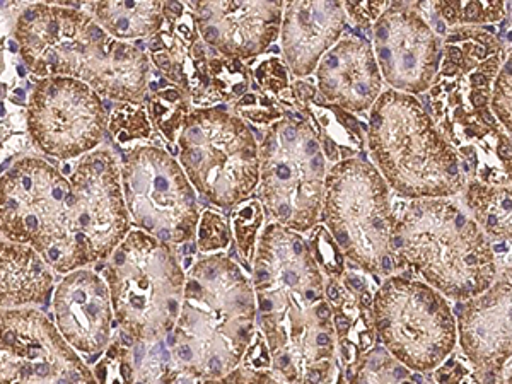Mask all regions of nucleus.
<instances>
[{
	"label": "nucleus",
	"instance_id": "27",
	"mask_svg": "<svg viewBox=\"0 0 512 384\" xmlns=\"http://www.w3.org/2000/svg\"><path fill=\"white\" fill-rule=\"evenodd\" d=\"M198 243L204 251L221 250L229 243V229L221 216L214 212H205L200 224Z\"/></svg>",
	"mask_w": 512,
	"mask_h": 384
},
{
	"label": "nucleus",
	"instance_id": "41",
	"mask_svg": "<svg viewBox=\"0 0 512 384\" xmlns=\"http://www.w3.org/2000/svg\"><path fill=\"white\" fill-rule=\"evenodd\" d=\"M246 91V84H238V86H234L233 93L234 94H243Z\"/></svg>",
	"mask_w": 512,
	"mask_h": 384
},
{
	"label": "nucleus",
	"instance_id": "34",
	"mask_svg": "<svg viewBox=\"0 0 512 384\" xmlns=\"http://www.w3.org/2000/svg\"><path fill=\"white\" fill-rule=\"evenodd\" d=\"M444 16H446V19L448 21H451L453 23L454 19H456V7L451 6V4H448V6L444 7Z\"/></svg>",
	"mask_w": 512,
	"mask_h": 384
},
{
	"label": "nucleus",
	"instance_id": "32",
	"mask_svg": "<svg viewBox=\"0 0 512 384\" xmlns=\"http://www.w3.org/2000/svg\"><path fill=\"white\" fill-rule=\"evenodd\" d=\"M335 323H337V328H338V330H340V333L349 332L350 321L347 320V316L338 315L337 320H335Z\"/></svg>",
	"mask_w": 512,
	"mask_h": 384
},
{
	"label": "nucleus",
	"instance_id": "7",
	"mask_svg": "<svg viewBox=\"0 0 512 384\" xmlns=\"http://www.w3.org/2000/svg\"><path fill=\"white\" fill-rule=\"evenodd\" d=\"M325 193L323 217L340 251L366 272H391L396 216L376 168L361 159L338 163L325 181Z\"/></svg>",
	"mask_w": 512,
	"mask_h": 384
},
{
	"label": "nucleus",
	"instance_id": "28",
	"mask_svg": "<svg viewBox=\"0 0 512 384\" xmlns=\"http://www.w3.org/2000/svg\"><path fill=\"white\" fill-rule=\"evenodd\" d=\"M511 60H507L494 91L495 113L499 115L507 128H511Z\"/></svg>",
	"mask_w": 512,
	"mask_h": 384
},
{
	"label": "nucleus",
	"instance_id": "24",
	"mask_svg": "<svg viewBox=\"0 0 512 384\" xmlns=\"http://www.w3.org/2000/svg\"><path fill=\"white\" fill-rule=\"evenodd\" d=\"M407 378L405 367L391 366L390 355L384 354L383 350H376L373 355H369L355 384H412L405 381Z\"/></svg>",
	"mask_w": 512,
	"mask_h": 384
},
{
	"label": "nucleus",
	"instance_id": "15",
	"mask_svg": "<svg viewBox=\"0 0 512 384\" xmlns=\"http://www.w3.org/2000/svg\"><path fill=\"white\" fill-rule=\"evenodd\" d=\"M384 9L374 30L384 79L398 91L422 93L436 81L439 40L414 7L395 2Z\"/></svg>",
	"mask_w": 512,
	"mask_h": 384
},
{
	"label": "nucleus",
	"instance_id": "16",
	"mask_svg": "<svg viewBox=\"0 0 512 384\" xmlns=\"http://www.w3.org/2000/svg\"><path fill=\"white\" fill-rule=\"evenodd\" d=\"M53 316L60 335L77 352L101 354L110 344V291L91 270L81 268L60 282L53 296Z\"/></svg>",
	"mask_w": 512,
	"mask_h": 384
},
{
	"label": "nucleus",
	"instance_id": "48",
	"mask_svg": "<svg viewBox=\"0 0 512 384\" xmlns=\"http://www.w3.org/2000/svg\"><path fill=\"white\" fill-rule=\"evenodd\" d=\"M18 70H19V76L24 77V74H26V72H24L23 67H19Z\"/></svg>",
	"mask_w": 512,
	"mask_h": 384
},
{
	"label": "nucleus",
	"instance_id": "40",
	"mask_svg": "<svg viewBox=\"0 0 512 384\" xmlns=\"http://www.w3.org/2000/svg\"><path fill=\"white\" fill-rule=\"evenodd\" d=\"M473 101H475V105L483 106L485 103H487V98H485V94H475Z\"/></svg>",
	"mask_w": 512,
	"mask_h": 384
},
{
	"label": "nucleus",
	"instance_id": "12",
	"mask_svg": "<svg viewBox=\"0 0 512 384\" xmlns=\"http://www.w3.org/2000/svg\"><path fill=\"white\" fill-rule=\"evenodd\" d=\"M0 384H98L38 309L0 308Z\"/></svg>",
	"mask_w": 512,
	"mask_h": 384
},
{
	"label": "nucleus",
	"instance_id": "44",
	"mask_svg": "<svg viewBox=\"0 0 512 384\" xmlns=\"http://www.w3.org/2000/svg\"><path fill=\"white\" fill-rule=\"evenodd\" d=\"M483 118L487 120V123H490V125H494V118L490 117V113H487V111H482Z\"/></svg>",
	"mask_w": 512,
	"mask_h": 384
},
{
	"label": "nucleus",
	"instance_id": "18",
	"mask_svg": "<svg viewBox=\"0 0 512 384\" xmlns=\"http://www.w3.org/2000/svg\"><path fill=\"white\" fill-rule=\"evenodd\" d=\"M461 349L477 366L494 369L511 357V279H502L458 306Z\"/></svg>",
	"mask_w": 512,
	"mask_h": 384
},
{
	"label": "nucleus",
	"instance_id": "6",
	"mask_svg": "<svg viewBox=\"0 0 512 384\" xmlns=\"http://www.w3.org/2000/svg\"><path fill=\"white\" fill-rule=\"evenodd\" d=\"M108 260L103 275L123 332L140 342L171 332L185 291V275L171 246L144 231H132Z\"/></svg>",
	"mask_w": 512,
	"mask_h": 384
},
{
	"label": "nucleus",
	"instance_id": "22",
	"mask_svg": "<svg viewBox=\"0 0 512 384\" xmlns=\"http://www.w3.org/2000/svg\"><path fill=\"white\" fill-rule=\"evenodd\" d=\"M53 275L33 248L0 239V308L48 303Z\"/></svg>",
	"mask_w": 512,
	"mask_h": 384
},
{
	"label": "nucleus",
	"instance_id": "42",
	"mask_svg": "<svg viewBox=\"0 0 512 384\" xmlns=\"http://www.w3.org/2000/svg\"><path fill=\"white\" fill-rule=\"evenodd\" d=\"M362 304H364V306H366V308H369V306H371V296H369V294H364V296H362Z\"/></svg>",
	"mask_w": 512,
	"mask_h": 384
},
{
	"label": "nucleus",
	"instance_id": "37",
	"mask_svg": "<svg viewBox=\"0 0 512 384\" xmlns=\"http://www.w3.org/2000/svg\"><path fill=\"white\" fill-rule=\"evenodd\" d=\"M449 57H451V60H453V62H456V64H458V62H461L460 50H458V48L449 47Z\"/></svg>",
	"mask_w": 512,
	"mask_h": 384
},
{
	"label": "nucleus",
	"instance_id": "1",
	"mask_svg": "<svg viewBox=\"0 0 512 384\" xmlns=\"http://www.w3.org/2000/svg\"><path fill=\"white\" fill-rule=\"evenodd\" d=\"M16 40L26 65L43 79L70 77L122 101H137L146 93V55L111 38L77 9L60 4L26 7L18 19Z\"/></svg>",
	"mask_w": 512,
	"mask_h": 384
},
{
	"label": "nucleus",
	"instance_id": "11",
	"mask_svg": "<svg viewBox=\"0 0 512 384\" xmlns=\"http://www.w3.org/2000/svg\"><path fill=\"white\" fill-rule=\"evenodd\" d=\"M326 166L311 128L299 127L287 140L280 125L268 134L262 149V202L280 226L306 233L320 216L325 195Z\"/></svg>",
	"mask_w": 512,
	"mask_h": 384
},
{
	"label": "nucleus",
	"instance_id": "13",
	"mask_svg": "<svg viewBox=\"0 0 512 384\" xmlns=\"http://www.w3.org/2000/svg\"><path fill=\"white\" fill-rule=\"evenodd\" d=\"M105 103L88 84L70 77L41 79L31 94L28 130L40 151L72 159L93 151L103 139Z\"/></svg>",
	"mask_w": 512,
	"mask_h": 384
},
{
	"label": "nucleus",
	"instance_id": "3",
	"mask_svg": "<svg viewBox=\"0 0 512 384\" xmlns=\"http://www.w3.org/2000/svg\"><path fill=\"white\" fill-rule=\"evenodd\" d=\"M176 321V342L192 350L193 373L221 378L238 366L250 342L255 297L227 256L204 258L190 270Z\"/></svg>",
	"mask_w": 512,
	"mask_h": 384
},
{
	"label": "nucleus",
	"instance_id": "14",
	"mask_svg": "<svg viewBox=\"0 0 512 384\" xmlns=\"http://www.w3.org/2000/svg\"><path fill=\"white\" fill-rule=\"evenodd\" d=\"M69 180L77 197L76 236L81 265L105 262L127 238L130 227L117 161L108 151L89 152Z\"/></svg>",
	"mask_w": 512,
	"mask_h": 384
},
{
	"label": "nucleus",
	"instance_id": "9",
	"mask_svg": "<svg viewBox=\"0 0 512 384\" xmlns=\"http://www.w3.org/2000/svg\"><path fill=\"white\" fill-rule=\"evenodd\" d=\"M374 325L396 361L414 371H431L456 345V321L436 289L422 282L391 277L371 304Z\"/></svg>",
	"mask_w": 512,
	"mask_h": 384
},
{
	"label": "nucleus",
	"instance_id": "17",
	"mask_svg": "<svg viewBox=\"0 0 512 384\" xmlns=\"http://www.w3.org/2000/svg\"><path fill=\"white\" fill-rule=\"evenodd\" d=\"M255 286L258 297L289 289L287 308H301L299 303H304V299L308 303L320 301L323 294V279L315 256L299 234L291 233L277 222L260 239Z\"/></svg>",
	"mask_w": 512,
	"mask_h": 384
},
{
	"label": "nucleus",
	"instance_id": "20",
	"mask_svg": "<svg viewBox=\"0 0 512 384\" xmlns=\"http://www.w3.org/2000/svg\"><path fill=\"white\" fill-rule=\"evenodd\" d=\"M321 93L350 111H364L379 98L383 77L364 38L345 40L318 67Z\"/></svg>",
	"mask_w": 512,
	"mask_h": 384
},
{
	"label": "nucleus",
	"instance_id": "35",
	"mask_svg": "<svg viewBox=\"0 0 512 384\" xmlns=\"http://www.w3.org/2000/svg\"><path fill=\"white\" fill-rule=\"evenodd\" d=\"M120 338H122V342L125 347H132V345H134L135 338L132 337L130 333L123 332L122 330V332H120Z\"/></svg>",
	"mask_w": 512,
	"mask_h": 384
},
{
	"label": "nucleus",
	"instance_id": "43",
	"mask_svg": "<svg viewBox=\"0 0 512 384\" xmlns=\"http://www.w3.org/2000/svg\"><path fill=\"white\" fill-rule=\"evenodd\" d=\"M251 103H255V96H246V98L241 101V105H251Z\"/></svg>",
	"mask_w": 512,
	"mask_h": 384
},
{
	"label": "nucleus",
	"instance_id": "33",
	"mask_svg": "<svg viewBox=\"0 0 512 384\" xmlns=\"http://www.w3.org/2000/svg\"><path fill=\"white\" fill-rule=\"evenodd\" d=\"M326 294H328V299H330V301H338V297H340V292H338L337 286H335V284H330V286H328V291H326Z\"/></svg>",
	"mask_w": 512,
	"mask_h": 384
},
{
	"label": "nucleus",
	"instance_id": "26",
	"mask_svg": "<svg viewBox=\"0 0 512 384\" xmlns=\"http://www.w3.org/2000/svg\"><path fill=\"white\" fill-rule=\"evenodd\" d=\"M262 224V210L258 202H251L243 209L234 214V231L238 238L239 248L250 260L253 256V245H255L256 231Z\"/></svg>",
	"mask_w": 512,
	"mask_h": 384
},
{
	"label": "nucleus",
	"instance_id": "2",
	"mask_svg": "<svg viewBox=\"0 0 512 384\" xmlns=\"http://www.w3.org/2000/svg\"><path fill=\"white\" fill-rule=\"evenodd\" d=\"M393 253L437 292L458 301L487 291L497 272L487 234L444 198L414 200L396 217Z\"/></svg>",
	"mask_w": 512,
	"mask_h": 384
},
{
	"label": "nucleus",
	"instance_id": "31",
	"mask_svg": "<svg viewBox=\"0 0 512 384\" xmlns=\"http://www.w3.org/2000/svg\"><path fill=\"white\" fill-rule=\"evenodd\" d=\"M163 6L164 12H173L175 16H181V14H183V6H181L180 2H166Z\"/></svg>",
	"mask_w": 512,
	"mask_h": 384
},
{
	"label": "nucleus",
	"instance_id": "29",
	"mask_svg": "<svg viewBox=\"0 0 512 384\" xmlns=\"http://www.w3.org/2000/svg\"><path fill=\"white\" fill-rule=\"evenodd\" d=\"M154 64L158 65L159 69L166 70V72H171V60H169L168 55H164V53H156L154 57Z\"/></svg>",
	"mask_w": 512,
	"mask_h": 384
},
{
	"label": "nucleus",
	"instance_id": "38",
	"mask_svg": "<svg viewBox=\"0 0 512 384\" xmlns=\"http://www.w3.org/2000/svg\"><path fill=\"white\" fill-rule=\"evenodd\" d=\"M473 84H477V86H485L487 84V77L483 76V74H475L472 77Z\"/></svg>",
	"mask_w": 512,
	"mask_h": 384
},
{
	"label": "nucleus",
	"instance_id": "19",
	"mask_svg": "<svg viewBox=\"0 0 512 384\" xmlns=\"http://www.w3.org/2000/svg\"><path fill=\"white\" fill-rule=\"evenodd\" d=\"M200 28L216 31L222 53L253 57L279 35L280 2H209L198 6Z\"/></svg>",
	"mask_w": 512,
	"mask_h": 384
},
{
	"label": "nucleus",
	"instance_id": "21",
	"mask_svg": "<svg viewBox=\"0 0 512 384\" xmlns=\"http://www.w3.org/2000/svg\"><path fill=\"white\" fill-rule=\"evenodd\" d=\"M344 7L340 2H291L284 19V53L296 76H308L342 33Z\"/></svg>",
	"mask_w": 512,
	"mask_h": 384
},
{
	"label": "nucleus",
	"instance_id": "30",
	"mask_svg": "<svg viewBox=\"0 0 512 384\" xmlns=\"http://www.w3.org/2000/svg\"><path fill=\"white\" fill-rule=\"evenodd\" d=\"M176 357H180L181 362H187V364H190L193 357L192 350H190L188 345L180 344L176 347Z\"/></svg>",
	"mask_w": 512,
	"mask_h": 384
},
{
	"label": "nucleus",
	"instance_id": "49",
	"mask_svg": "<svg viewBox=\"0 0 512 384\" xmlns=\"http://www.w3.org/2000/svg\"><path fill=\"white\" fill-rule=\"evenodd\" d=\"M137 384H140V383H137Z\"/></svg>",
	"mask_w": 512,
	"mask_h": 384
},
{
	"label": "nucleus",
	"instance_id": "23",
	"mask_svg": "<svg viewBox=\"0 0 512 384\" xmlns=\"http://www.w3.org/2000/svg\"><path fill=\"white\" fill-rule=\"evenodd\" d=\"M98 23L115 40L154 35L164 23L161 2H98L93 6Z\"/></svg>",
	"mask_w": 512,
	"mask_h": 384
},
{
	"label": "nucleus",
	"instance_id": "46",
	"mask_svg": "<svg viewBox=\"0 0 512 384\" xmlns=\"http://www.w3.org/2000/svg\"><path fill=\"white\" fill-rule=\"evenodd\" d=\"M437 28H439V33H444V24L443 23H437Z\"/></svg>",
	"mask_w": 512,
	"mask_h": 384
},
{
	"label": "nucleus",
	"instance_id": "4",
	"mask_svg": "<svg viewBox=\"0 0 512 384\" xmlns=\"http://www.w3.org/2000/svg\"><path fill=\"white\" fill-rule=\"evenodd\" d=\"M369 149L402 197L444 198L463 190L458 156L417 99L386 91L371 115Z\"/></svg>",
	"mask_w": 512,
	"mask_h": 384
},
{
	"label": "nucleus",
	"instance_id": "36",
	"mask_svg": "<svg viewBox=\"0 0 512 384\" xmlns=\"http://www.w3.org/2000/svg\"><path fill=\"white\" fill-rule=\"evenodd\" d=\"M161 98H166V101H171V103H175L180 99V94L178 91H164L163 96Z\"/></svg>",
	"mask_w": 512,
	"mask_h": 384
},
{
	"label": "nucleus",
	"instance_id": "25",
	"mask_svg": "<svg viewBox=\"0 0 512 384\" xmlns=\"http://www.w3.org/2000/svg\"><path fill=\"white\" fill-rule=\"evenodd\" d=\"M110 130L117 135L120 142L147 137L149 135V123L146 120V113L142 108H134L130 105L120 106L111 115Z\"/></svg>",
	"mask_w": 512,
	"mask_h": 384
},
{
	"label": "nucleus",
	"instance_id": "10",
	"mask_svg": "<svg viewBox=\"0 0 512 384\" xmlns=\"http://www.w3.org/2000/svg\"><path fill=\"white\" fill-rule=\"evenodd\" d=\"M128 216L161 243H185L197 229V198L183 169L166 152L139 147L120 173Z\"/></svg>",
	"mask_w": 512,
	"mask_h": 384
},
{
	"label": "nucleus",
	"instance_id": "47",
	"mask_svg": "<svg viewBox=\"0 0 512 384\" xmlns=\"http://www.w3.org/2000/svg\"><path fill=\"white\" fill-rule=\"evenodd\" d=\"M190 265H192V258H187V260H185V267H190Z\"/></svg>",
	"mask_w": 512,
	"mask_h": 384
},
{
	"label": "nucleus",
	"instance_id": "39",
	"mask_svg": "<svg viewBox=\"0 0 512 384\" xmlns=\"http://www.w3.org/2000/svg\"><path fill=\"white\" fill-rule=\"evenodd\" d=\"M350 284H352V287H355V289H364V284H362V280L359 279V277H350Z\"/></svg>",
	"mask_w": 512,
	"mask_h": 384
},
{
	"label": "nucleus",
	"instance_id": "8",
	"mask_svg": "<svg viewBox=\"0 0 512 384\" xmlns=\"http://www.w3.org/2000/svg\"><path fill=\"white\" fill-rule=\"evenodd\" d=\"M178 147L188 181L216 205L236 207L260 180L258 147L250 128L219 108L192 113Z\"/></svg>",
	"mask_w": 512,
	"mask_h": 384
},
{
	"label": "nucleus",
	"instance_id": "45",
	"mask_svg": "<svg viewBox=\"0 0 512 384\" xmlns=\"http://www.w3.org/2000/svg\"><path fill=\"white\" fill-rule=\"evenodd\" d=\"M185 253H187V255H190V253H195V245L190 243V245L185 246Z\"/></svg>",
	"mask_w": 512,
	"mask_h": 384
},
{
	"label": "nucleus",
	"instance_id": "5",
	"mask_svg": "<svg viewBox=\"0 0 512 384\" xmlns=\"http://www.w3.org/2000/svg\"><path fill=\"white\" fill-rule=\"evenodd\" d=\"M76 192L60 171L24 158L0 176V233L33 248L59 274L81 270Z\"/></svg>",
	"mask_w": 512,
	"mask_h": 384
}]
</instances>
